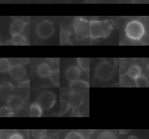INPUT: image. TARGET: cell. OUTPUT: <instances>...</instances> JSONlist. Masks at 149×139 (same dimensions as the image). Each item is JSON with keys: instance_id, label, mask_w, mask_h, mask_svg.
Here are the masks:
<instances>
[{"instance_id": "28", "label": "cell", "mask_w": 149, "mask_h": 139, "mask_svg": "<svg viewBox=\"0 0 149 139\" xmlns=\"http://www.w3.org/2000/svg\"><path fill=\"white\" fill-rule=\"evenodd\" d=\"M127 139H139V138L136 135H130L129 137H128V138Z\"/></svg>"}, {"instance_id": "21", "label": "cell", "mask_w": 149, "mask_h": 139, "mask_svg": "<svg viewBox=\"0 0 149 139\" xmlns=\"http://www.w3.org/2000/svg\"><path fill=\"white\" fill-rule=\"evenodd\" d=\"M14 114V111L8 106H4L0 108L1 117H11Z\"/></svg>"}, {"instance_id": "17", "label": "cell", "mask_w": 149, "mask_h": 139, "mask_svg": "<svg viewBox=\"0 0 149 139\" xmlns=\"http://www.w3.org/2000/svg\"><path fill=\"white\" fill-rule=\"evenodd\" d=\"M12 65L9 60L6 58H1L0 59V71L6 72L9 71Z\"/></svg>"}, {"instance_id": "18", "label": "cell", "mask_w": 149, "mask_h": 139, "mask_svg": "<svg viewBox=\"0 0 149 139\" xmlns=\"http://www.w3.org/2000/svg\"><path fill=\"white\" fill-rule=\"evenodd\" d=\"M59 74L60 72L58 69L52 71L49 78L50 81L55 86H58L59 85Z\"/></svg>"}, {"instance_id": "27", "label": "cell", "mask_w": 149, "mask_h": 139, "mask_svg": "<svg viewBox=\"0 0 149 139\" xmlns=\"http://www.w3.org/2000/svg\"><path fill=\"white\" fill-rule=\"evenodd\" d=\"M40 139H52V138H51L49 135L45 134V135H44L43 137H42Z\"/></svg>"}, {"instance_id": "7", "label": "cell", "mask_w": 149, "mask_h": 139, "mask_svg": "<svg viewBox=\"0 0 149 139\" xmlns=\"http://www.w3.org/2000/svg\"><path fill=\"white\" fill-rule=\"evenodd\" d=\"M9 73L13 79L18 81L25 77L26 74V70L23 65L16 64L12 65L9 71Z\"/></svg>"}, {"instance_id": "20", "label": "cell", "mask_w": 149, "mask_h": 139, "mask_svg": "<svg viewBox=\"0 0 149 139\" xmlns=\"http://www.w3.org/2000/svg\"><path fill=\"white\" fill-rule=\"evenodd\" d=\"M97 139H116L115 134L109 130H104L100 132L97 137Z\"/></svg>"}, {"instance_id": "1", "label": "cell", "mask_w": 149, "mask_h": 139, "mask_svg": "<svg viewBox=\"0 0 149 139\" xmlns=\"http://www.w3.org/2000/svg\"><path fill=\"white\" fill-rule=\"evenodd\" d=\"M113 23L111 20L91 21L89 23V36L93 39L107 37L111 32Z\"/></svg>"}, {"instance_id": "22", "label": "cell", "mask_w": 149, "mask_h": 139, "mask_svg": "<svg viewBox=\"0 0 149 139\" xmlns=\"http://www.w3.org/2000/svg\"><path fill=\"white\" fill-rule=\"evenodd\" d=\"M70 107V105L69 102L65 100H61L59 102V113L61 114H65L69 110Z\"/></svg>"}, {"instance_id": "3", "label": "cell", "mask_w": 149, "mask_h": 139, "mask_svg": "<svg viewBox=\"0 0 149 139\" xmlns=\"http://www.w3.org/2000/svg\"><path fill=\"white\" fill-rule=\"evenodd\" d=\"M126 36L134 40H137L143 37L145 33V28L143 25L137 20L129 22L125 27Z\"/></svg>"}, {"instance_id": "16", "label": "cell", "mask_w": 149, "mask_h": 139, "mask_svg": "<svg viewBox=\"0 0 149 139\" xmlns=\"http://www.w3.org/2000/svg\"><path fill=\"white\" fill-rule=\"evenodd\" d=\"M135 84L139 88H147L149 86V82L146 77L143 75H140L134 79Z\"/></svg>"}, {"instance_id": "5", "label": "cell", "mask_w": 149, "mask_h": 139, "mask_svg": "<svg viewBox=\"0 0 149 139\" xmlns=\"http://www.w3.org/2000/svg\"><path fill=\"white\" fill-rule=\"evenodd\" d=\"M54 33L53 23L48 20L40 22L36 27V33L42 39H48L52 36Z\"/></svg>"}, {"instance_id": "8", "label": "cell", "mask_w": 149, "mask_h": 139, "mask_svg": "<svg viewBox=\"0 0 149 139\" xmlns=\"http://www.w3.org/2000/svg\"><path fill=\"white\" fill-rule=\"evenodd\" d=\"M84 102L83 95L79 91L72 92L69 97V103L70 106L75 109L80 107Z\"/></svg>"}, {"instance_id": "26", "label": "cell", "mask_w": 149, "mask_h": 139, "mask_svg": "<svg viewBox=\"0 0 149 139\" xmlns=\"http://www.w3.org/2000/svg\"><path fill=\"white\" fill-rule=\"evenodd\" d=\"M9 139H23V137L22 135H21L20 134L15 133H13V134H12L9 137Z\"/></svg>"}, {"instance_id": "10", "label": "cell", "mask_w": 149, "mask_h": 139, "mask_svg": "<svg viewBox=\"0 0 149 139\" xmlns=\"http://www.w3.org/2000/svg\"><path fill=\"white\" fill-rule=\"evenodd\" d=\"M23 105V100L22 98L19 95H12L7 100V106L12 109L13 111L20 109Z\"/></svg>"}, {"instance_id": "12", "label": "cell", "mask_w": 149, "mask_h": 139, "mask_svg": "<svg viewBox=\"0 0 149 139\" xmlns=\"http://www.w3.org/2000/svg\"><path fill=\"white\" fill-rule=\"evenodd\" d=\"M51 72V67L45 62H42L38 66L37 74L41 78H46L49 77Z\"/></svg>"}, {"instance_id": "25", "label": "cell", "mask_w": 149, "mask_h": 139, "mask_svg": "<svg viewBox=\"0 0 149 139\" xmlns=\"http://www.w3.org/2000/svg\"><path fill=\"white\" fill-rule=\"evenodd\" d=\"M47 131L45 130H31V134L35 138L40 139L42 137L45 135Z\"/></svg>"}, {"instance_id": "15", "label": "cell", "mask_w": 149, "mask_h": 139, "mask_svg": "<svg viewBox=\"0 0 149 139\" xmlns=\"http://www.w3.org/2000/svg\"><path fill=\"white\" fill-rule=\"evenodd\" d=\"M12 36V37L11 39V41L13 45L23 46L27 44V40L23 35L21 34H17Z\"/></svg>"}, {"instance_id": "4", "label": "cell", "mask_w": 149, "mask_h": 139, "mask_svg": "<svg viewBox=\"0 0 149 139\" xmlns=\"http://www.w3.org/2000/svg\"><path fill=\"white\" fill-rule=\"evenodd\" d=\"M56 102L55 95L50 91H45L40 93L37 99L43 110H49L53 107Z\"/></svg>"}, {"instance_id": "14", "label": "cell", "mask_w": 149, "mask_h": 139, "mask_svg": "<svg viewBox=\"0 0 149 139\" xmlns=\"http://www.w3.org/2000/svg\"><path fill=\"white\" fill-rule=\"evenodd\" d=\"M141 69L140 67L137 64H132L130 66L127 71L128 76L132 78L135 79L136 78L141 75Z\"/></svg>"}, {"instance_id": "19", "label": "cell", "mask_w": 149, "mask_h": 139, "mask_svg": "<svg viewBox=\"0 0 149 139\" xmlns=\"http://www.w3.org/2000/svg\"><path fill=\"white\" fill-rule=\"evenodd\" d=\"M77 62L79 67L83 71H87L90 67V59L88 58H77Z\"/></svg>"}, {"instance_id": "23", "label": "cell", "mask_w": 149, "mask_h": 139, "mask_svg": "<svg viewBox=\"0 0 149 139\" xmlns=\"http://www.w3.org/2000/svg\"><path fill=\"white\" fill-rule=\"evenodd\" d=\"M70 87L71 88H88L89 85L87 82H86L84 81L83 80H77L76 81L71 84L70 85Z\"/></svg>"}, {"instance_id": "6", "label": "cell", "mask_w": 149, "mask_h": 139, "mask_svg": "<svg viewBox=\"0 0 149 139\" xmlns=\"http://www.w3.org/2000/svg\"><path fill=\"white\" fill-rule=\"evenodd\" d=\"M74 29L79 38H84L87 33L89 34V24L82 19H77L74 22Z\"/></svg>"}, {"instance_id": "24", "label": "cell", "mask_w": 149, "mask_h": 139, "mask_svg": "<svg viewBox=\"0 0 149 139\" xmlns=\"http://www.w3.org/2000/svg\"><path fill=\"white\" fill-rule=\"evenodd\" d=\"M65 139H84V138L79 132L72 131L66 134Z\"/></svg>"}, {"instance_id": "13", "label": "cell", "mask_w": 149, "mask_h": 139, "mask_svg": "<svg viewBox=\"0 0 149 139\" xmlns=\"http://www.w3.org/2000/svg\"><path fill=\"white\" fill-rule=\"evenodd\" d=\"M42 109L38 103H31L30 106L29 113L30 117H38L42 114Z\"/></svg>"}, {"instance_id": "11", "label": "cell", "mask_w": 149, "mask_h": 139, "mask_svg": "<svg viewBox=\"0 0 149 139\" xmlns=\"http://www.w3.org/2000/svg\"><path fill=\"white\" fill-rule=\"evenodd\" d=\"M26 26L25 22L20 19H15L10 26V33L12 36L21 34L24 30Z\"/></svg>"}, {"instance_id": "2", "label": "cell", "mask_w": 149, "mask_h": 139, "mask_svg": "<svg viewBox=\"0 0 149 139\" xmlns=\"http://www.w3.org/2000/svg\"><path fill=\"white\" fill-rule=\"evenodd\" d=\"M114 75V67L108 61H102L96 66L95 77L101 81H109L113 78Z\"/></svg>"}, {"instance_id": "9", "label": "cell", "mask_w": 149, "mask_h": 139, "mask_svg": "<svg viewBox=\"0 0 149 139\" xmlns=\"http://www.w3.org/2000/svg\"><path fill=\"white\" fill-rule=\"evenodd\" d=\"M81 75V70L77 66H70L66 71L65 75L66 79L70 82L79 80Z\"/></svg>"}]
</instances>
